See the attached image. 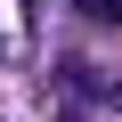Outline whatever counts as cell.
I'll use <instances>...</instances> for the list:
<instances>
[{
  "label": "cell",
  "instance_id": "obj_1",
  "mask_svg": "<svg viewBox=\"0 0 122 122\" xmlns=\"http://www.w3.org/2000/svg\"><path fill=\"white\" fill-rule=\"evenodd\" d=\"M57 81H65V90H81V98H114V81H106L98 65H81V57H65V65H57Z\"/></svg>",
  "mask_w": 122,
  "mask_h": 122
},
{
  "label": "cell",
  "instance_id": "obj_2",
  "mask_svg": "<svg viewBox=\"0 0 122 122\" xmlns=\"http://www.w3.org/2000/svg\"><path fill=\"white\" fill-rule=\"evenodd\" d=\"M73 16H90V25H122V0H73Z\"/></svg>",
  "mask_w": 122,
  "mask_h": 122
}]
</instances>
